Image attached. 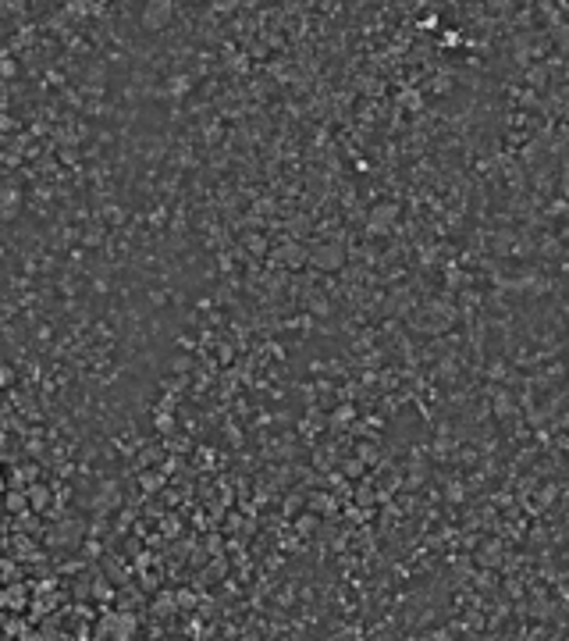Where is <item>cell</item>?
<instances>
[{"instance_id": "1", "label": "cell", "mask_w": 569, "mask_h": 641, "mask_svg": "<svg viewBox=\"0 0 569 641\" xmlns=\"http://www.w3.org/2000/svg\"><path fill=\"white\" fill-rule=\"evenodd\" d=\"M164 21H171V4H150L142 15V26L146 29H160Z\"/></svg>"}, {"instance_id": "2", "label": "cell", "mask_w": 569, "mask_h": 641, "mask_svg": "<svg viewBox=\"0 0 569 641\" xmlns=\"http://www.w3.org/2000/svg\"><path fill=\"white\" fill-rule=\"evenodd\" d=\"M0 491H4V474H0Z\"/></svg>"}]
</instances>
